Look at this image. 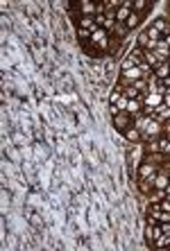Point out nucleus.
<instances>
[{
    "instance_id": "f257e3e1",
    "label": "nucleus",
    "mask_w": 170,
    "mask_h": 251,
    "mask_svg": "<svg viewBox=\"0 0 170 251\" xmlns=\"http://www.w3.org/2000/svg\"><path fill=\"white\" fill-rule=\"evenodd\" d=\"M136 23H138V16H136V14H134V16H129V25H136Z\"/></svg>"
}]
</instances>
